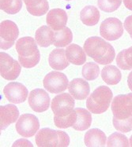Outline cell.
I'll return each mask as SVG.
<instances>
[{
	"label": "cell",
	"mask_w": 132,
	"mask_h": 147,
	"mask_svg": "<svg viewBox=\"0 0 132 147\" xmlns=\"http://www.w3.org/2000/svg\"><path fill=\"white\" fill-rule=\"evenodd\" d=\"M84 51L89 57L100 65L111 63L116 57L114 47L109 42L97 36L90 37L85 40Z\"/></svg>",
	"instance_id": "6da1fadb"
},
{
	"label": "cell",
	"mask_w": 132,
	"mask_h": 147,
	"mask_svg": "<svg viewBox=\"0 0 132 147\" xmlns=\"http://www.w3.org/2000/svg\"><path fill=\"white\" fill-rule=\"evenodd\" d=\"M15 47L18 54V61L21 66L30 69L39 63L40 54L37 43L33 38L30 36L22 37L17 41Z\"/></svg>",
	"instance_id": "7a4b0ae2"
},
{
	"label": "cell",
	"mask_w": 132,
	"mask_h": 147,
	"mask_svg": "<svg viewBox=\"0 0 132 147\" xmlns=\"http://www.w3.org/2000/svg\"><path fill=\"white\" fill-rule=\"evenodd\" d=\"M112 99V92L109 87L100 86L91 94L86 101L89 111L94 114H101L108 110Z\"/></svg>",
	"instance_id": "3957f363"
},
{
	"label": "cell",
	"mask_w": 132,
	"mask_h": 147,
	"mask_svg": "<svg viewBox=\"0 0 132 147\" xmlns=\"http://www.w3.org/2000/svg\"><path fill=\"white\" fill-rule=\"evenodd\" d=\"M36 143L39 147H66L70 144V138L62 131L42 128L36 134Z\"/></svg>",
	"instance_id": "277c9868"
},
{
	"label": "cell",
	"mask_w": 132,
	"mask_h": 147,
	"mask_svg": "<svg viewBox=\"0 0 132 147\" xmlns=\"http://www.w3.org/2000/svg\"><path fill=\"white\" fill-rule=\"evenodd\" d=\"M111 109L114 117L118 119L132 117V93L115 97L111 102Z\"/></svg>",
	"instance_id": "5b68a950"
},
{
	"label": "cell",
	"mask_w": 132,
	"mask_h": 147,
	"mask_svg": "<svg viewBox=\"0 0 132 147\" xmlns=\"http://www.w3.org/2000/svg\"><path fill=\"white\" fill-rule=\"evenodd\" d=\"M21 64L9 54L0 53V74L6 80H15L21 73Z\"/></svg>",
	"instance_id": "8992f818"
},
{
	"label": "cell",
	"mask_w": 132,
	"mask_h": 147,
	"mask_svg": "<svg viewBox=\"0 0 132 147\" xmlns=\"http://www.w3.org/2000/svg\"><path fill=\"white\" fill-rule=\"evenodd\" d=\"M19 35L18 25L10 20L3 21L0 24V47L7 50L12 47Z\"/></svg>",
	"instance_id": "52a82bcc"
},
{
	"label": "cell",
	"mask_w": 132,
	"mask_h": 147,
	"mask_svg": "<svg viewBox=\"0 0 132 147\" xmlns=\"http://www.w3.org/2000/svg\"><path fill=\"white\" fill-rule=\"evenodd\" d=\"M68 79L64 73L52 71L45 76L43 80L44 87L48 92L59 94L67 89Z\"/></svg>",
	"instance_id": "ba28073f"
},
{
	"label": "cell",
	"mask_w": 132,
	"mask_h": 147,
	"mask_svg": "<svg viewBox=\"0 0 132 147\" xmlns=\"http://www.w3.org/2000/svg\"><path fill=\"white\" fill-rule=\"evenodd\" d=\"M51 108L55 116L66 117L74 110L75 100L72 95L70 94H60L52 99Z\"/></svg>",
	"instance_id": "9c48e42d"
},
{
	"label": "cell",
	"mask_w": 132,
	"mask_h": 147,
	"mask_svg": "<svg viewBox=\"0 0 132 147\" xmlns=\"http://www.w3.org/2000/svg\"><path fill=\"white\" fill-rule=\"evenodd\" d=\"M40 129L38 118L33 114L21 115L16 123V130L20 135L25 138L33 137Z\"/></svg>",
	"instance_id": "30bf717a"
},
{
	"label": "cell",
	"mask_w": 132,
	"mask_h": 147,
	"mask_svg": "<svg viewBox=\"0 0 132 147\" xmlns=\"http://www.w3.org/2000/svg\"><path fill=\"white\" fill-rule=\"evenodd\" d=\"M100 34L104 39L107 40L109 41L116 40L123 36V24L118 18H107L101 24Z\"/></svg>",
	"instance_id": "8fae6325"
},
{
	"label": "cell",
	"mask_w": 132,
	"mask_h": 147,
	"mask_svg": "<svg viewBox=\"0 0 132 147\" xmlns=\"http://www.w3.org/2000/svg\"><path fill=\"white\" fill-rule=\"evenodd\" d=\"M3 94L10 102L21 104L26 101L29 91L23 84L17 82H11L5 86Z\"/></svg>",
	"instance_id": "7c38bea8"
},
{
	"label": "cell",
	"mask_w": 132,
	"mask_h": 147,
	"mask_svg": "<svg viewBox=\"0 0 132 147\" xmlns=\"http://www.w3.org/2000/svg\"><path fill=\"white\" fill-rule=\"evenodd\" d=\"M29 105L36 113L47 111L50 105V97L44 90L40 88L35 89L29 95Z\"/></svg>",
	"instance_id": "4fadbf2b"
},
{
	"label": "cell",
	"mask_w": 132,
	"mask_h": 147,
	"mask_svg": "<svg viewBox=\"0 0 132 147\" xmlns=\"http://www.w3.org/2000/svg\"><path fill=\"white\" fill-rule=\"evenodd\" d=\"M46 21L52 30H62L66 27L67 23V14L63 9H52L48 13Z\"/></svg>",
	"instance_id": "5bb4252c"
},
{
	"label": "cell",
	"mask_w": 132,
	"mask_h": 147,
	"mask_svg": "<svg viewBox=\"0 0 132 147\" xmlns=\"http://www.w3.org/2000/svg\"><path fill=\"white\" fill-rule=\"evenodd\" d=\"M69 93L77 100H84L90 93V87L88 82L81 78L74 79L70 82Z\"/></svg>",
	"instance_id": "9a60e30c"
},
{
	"label": "cell",
	"mask_w": 132,
	"mask_h": 147,
	"mask_svg": "<svg viewBox=\"0 0 132 147\" xmlns=\"http://www.w3.org/2000/svg\"><path fill=\"white\" fill-rule=\"evenodd\" d=\"M19 117V110L14 105H3L0 107L1 130L6 129L11 123H14Z\"/></svg>",
	"instance_id": "2e32d148"
},
{
	"label": "cell",
	"mask_w": 132,
	"mask_h": 147,
	"mask_svg": "<svg viewBox=\"0 0 132 147\" xmlns=\"http://www.w3.org/2000/svg\"><path fill=\"white\" fill-rule=\"evenodd\" d=\"M48 62L52 69L63 70L70 65L66 55V51L63 49H55L49 54Z\"/></svg>",
	"instance_id": "e0dca14e"
},
{
	"label": "cell",
	"mask_w": 132,
	"mask_h": 147,
	"mask_svg": "<svg viewBox=\"0 0 132 147\" xmlns=\"http://www.w3.org/2000/svg\"><path fill=\"white\" fill-rule=\"evenodd\" d=\"M106 139L107 137L102 131L93 128L85 133L84 142L88 147H104L106 144Z\"/></svg>",
	"instance_id": "ac0fdd59"
},
{
	"label": "cell",
	"mask_w": 132,
	"mask_h": 147,
	"mask_svg": "<svg viewBox=\"0 0 132 147\" xmlns=\"http://www.w3.org/2000/svg\"><path fill=\"white\" fill-rule=\"evenodd\" d=\"M35 39L36 43L41 47H48L54 44L55 32L49 26H41L36 32Z\"/></svg>",
	"instance_id": "d6986e66"
},
{
	"label": "cell",
	"mask_w": 132,
	"mask_h": 147,
	"mask_svg": "<svg viewBox=\"0 0 132 147\" xmlns=\"http://www.w3.org/2000/svg\"><path fill=\"white\" fill-rule=\"evenodd\" d=\"M66 55L69 62L76 65H81L86 61L84 49L77 44H70L66 49Z\"/></svg>",
	"instance_id": "ffe728a7"
},
{
	"label": "cell",
	"mask_w": 132,
	"mask_h": 147,
	"mask_svg": "<svg viewBox=\"0 0 132 147\" xmlns=\"http://www.w3.org/2000/svg\"><path fill=\"white\" fill-rule=\"evenodd\" d=\"M80 19L85 25L94 26L100 20L99 10L93 6H85L80 13Z\"/></svg>",
	"instance_id": "44dd1931"
},
{
	"label": "cell",
	"mask_w": 132,
	"mask_h": 147,
	"mask_svg": "<svg viewBox=\"0 0 132 147\" xmlns=\"http://www.w3.org/2000/svg\"><path fill=\"white\" fill-rule=\"evenodd\" d=\"M77 120L73 125V128L76 131H85L88 129L92 123V116L90 112L82 108H76Z\"/></svg>",
	"instance_id": "7402d4cb"
},
{
	"label": "cell",
	"mask_w": 132,
	"mask_h": 147,
	"mask_svg": "<svg viewBox=\"0 0 132 147\" xmlns=\"http://www.w3.org/2000/svg\"><path fill=\"white\" fill-rule=\"evenodd\" d=\"M101 78L108 85L119 84L122 78L120 69L115 65H107L102 69Z\"/></svg>",
	"instance_id": "603a6c76"
},
{
	"label": "cell",
	"mask_w": 132,
	"mask_h": 147,
	"mask_svg": "<svg viewBox=\"0 0 132 147\" xmlns=\"http://www.w3.org/2000/svg\"><path fill=\"white\" fill-rule=\"evenodd\" d=\"M73 34L69 28L65 27L63 29L55 32L54 45L56 47H64L71 43Z\"/></svg>",
	"instance_id": "cb8c5ba5"
},
{
	"label": "cell",
	"mask_w": 132,
	"mask_h": 147,
	"mask_svg": "<svg viewBox=\"0 0 132 147\" xmlns=\"http://www.w3.org/2000/svg\"><path fill=\"white\" fill-rule=\"evenodd\" d=\"M116 64L119 68L123 70L132 69V47L123 50L118 54Z\"/></svg>",
	"instance_id": "d4e9b609"
},
{
	"label": "cell",
	"mask_w": 132,
	"mask_h": 147,
	"mask_svg": "<svg viewBox=\"0 0 132 147\" xmlns=\"http://www.w3.org/2000/svg\"><path fill=\"white\" fill-rule=\"evenodd\" d=\"M77 120V113L75 109L73 110L69 115L66 117H54V123L55 125L59 128H68L70 127H73Z\"/></svg>",
	"instance_id": "484cf974"
},
{
	"label": "cell",
	"mask_w": 132,
	"mask_h": 147,
	"mask_svg": "<svg viewBox=\"0 0 132 147\" xmlns=\"http://www.w3.org/2000/svg\"><path fill=\"white\" fill-rule=\"evenodd\" d=\"M22 7L21 0H0V9L8 14H16Z\"/></svg>",
	"instance_id": "4316f807"
},
{
	"label": "cell",
	"mask_w": 132,
	"mask_h": 147,
	"mask_svg": "<svg viewBox=\"0 0 132 147\" xmlns=\"http://www.w3.org/2000/svg\"><path fill=\"white\" fill-rule=\"evenodd\" d=\"M100 74L99 66L96 63L88 62L85 64L82 67V76L87 80H96Z\"/></svg>",
	"instance_id": "83f0119b"
},
{
	"label": "cell",
	"mask_w": 132,
	"mask_h": 147,
	"mask_svg": "<svg viewBox=\"0 0 132 147\" xmlns=\"http://www.w3.org/2000/svg\"><path fill=\"white\" fill-rule=\"evenodd\" d=\"M129 146L128 138L125 135L118 132L111 134L108 138L107 146L108 147H128Z\"/></svg>",
	"instance_id": "f1b7e54d"
},
{
	"label": "cell",
	"mask_w": 132,
	"mask_h": 147,
	"mask_svg": "<svg viewBox=\"0 0 132 147\" xmlns=\"http://www.w3.org/2000/svg\"><path fill=\"white\" fill-rule=\"evenodd\" d=\"M112 123L116 129L123 133H127L132 130V117L127 119H118L113 117Z\"/></svg>",
	"instance_id": "f546056e"
},
{
	"label": "cell",
	"mask_w": 132,
	"mask_h": 147,
	"mask_svg": "<svg viewBox=\"0 0 132 147\" xmlns=\"http://www.w3.org/2000/svg\"><path fill=\"white\" fill-rule=\"evenodd\" d=\"M122 3V0H98L99 8L104 12L112 13L117 10Z\"/></svg>",
	"instance_id": "4dcf8cb0"
},
{
	"label": "cell",
	"mask_w": 132,
	"mask_h": 147,
	"mask_svg": "<svg viewBox=\"0 0 132 147\" xmlns=\"http://www.w3.org/2000/svg\"><path fill=\"white\" fill-rule=\"evenodd\" d=\"M26 9L30 14L40 17V16L44 15L45 13L48 12L49 9V4L47 0H43L42 3L38 6L35 7H26Z\"/></svg>",
	"instance_id": "1f68e13d"
},
{
	"label": "cell",
	"mask_w": 132,
	"mask_h": 147,
	"mask_svg": "<svg viewBox=\"0 0 132 147\" xmlns=\"http://www.w3.org/2000/svg\"><path fill=\"white\" fill-rule=\"evenodd\" d=\"M123 26L125 28V29L127 30V32L130 34L131 38L132 39V15L128 16V17L125 19Z\"/></svg>",
	"instance_id": "d6a6232c"
},
{
	"label": "cell",
	"mask_w": 132,
	"mask_h": 147,
	"mask_svg": "<svg viewBox=\"0 0 132 147\" xmlns=\"http://www.w3.org/2000/svg\"><path fill=\"white\" fill-rule=\"evenodd\" d=\"M26 7H35L42 3L43 0H23Z\"/></svg>",
	"instance_id": "836d02e7"
},
{
	"label": "cell",
	"mask_w": 132,
	"mask_h": 147,
	"mask_svg": "<svg viewBox=\"0 0 132 147\" xmlns=\"http://www.w3.org/2000/svg\"><path fill=\"white\" fill-rule=\"evenodd\" d=\"M17 143H20L19 146H33L32 144H31V142L27 140H24V139H22V140H18L15 142V144H17Z\"/></svg>",
	"instance_id": "e575fe53"
},
{
	"label": "cell",
	"mask_w": 132,
	"mask_h": 147,
	"mask_svg": "<svg viewBox=\"0 0 132 147\" xmlns=\"http://www.w3.org/2000/svg\"><path fill=\"white\" fill-rule=\"evenodd\" d=\"M123 3L127 9L132 10V0H123Z\"/></svg>",
	"instance_id": "d590c367"
},
{
	"label": "cell",
	"mask_w": 132,
	"mask_h": 147,
	"mask_svg": "<svg viewBox=\"0 0 132 147\" xmlns=\"http://www.w3.org/2000/svg\"><path fill=\"white\" fill-rule=\"evenodd\" d=\"M127 84H128V87L129 89L132 91V71L130 72L128 78H127Z\"/></svg>",
	"instance_id": "8d00e7d4"
},
{
	"label": "cell",
	"mask_w": 132,
	"mask_h": 147,
	"mask_svg": "<svg viewBox=\"0 0 132 147\" xmlns=\"http://www.w3.org/2000/svg\"><path fill=\"white\" fill-rule=\"evenodd\" d=\"M130 146H132V135L131 136V138H130Z\"/></svg>",
	"instance_id": "74e56055"
},
{
	"label": "cell",
	"mask_w": 132,
	"mask_h": 147,
	"mask_svg": "<svg viewBox=\"0 0 132 147\" xmlns=\"http://www.w3.org/2000/svg\"><path fill=\"white\" fill-rule=\"evenodd\" d=\"M65 1H71V0H65Z\"/></svg>",
	"instance_id": "f35d334b"
}]
</instances>
